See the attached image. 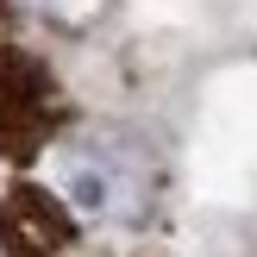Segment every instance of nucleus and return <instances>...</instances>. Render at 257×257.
<instances>
[{
	"label": "nucleus",
	"instance_id": "f03ea898",
	"mask_svg": "<svg viewBox=\"0 0 257 257\" xmlns=\"http://www.w3.org/2000/svg\"><path fill=\"white\" fill-rule=\"evenodd\" d=\"M0 232H7L13 257H57V251H69L75 220H69V207H63L50 188L13 182L7 195H0Z\"/></svg>",
	"mask_w": 257,
	"mask_h": 257
},
{
	"label": "nucleus",
	"instance_id": "f257e3e1",
	"mask_svg": "<svg viewBox=\"0 0 257 257\" xmlns=\"http://www.w3.org/2000/svg\"><path fill=\"white\" fill-rule=\"evenodd\" d=\"M63 119V100H57V82L38 57L0 44V151L7 157H32Z\"/></svg>",
	"mask_w": 257,
	"mask_h": 257
}]
</instances>
